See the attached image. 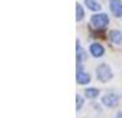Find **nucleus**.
<instances>
[{
    "label": "nucleus",
    "instance_id": "1",
    "mask_svg": "<svg viewBox=\"0 0 122 118\" xmlns=\"http://www.w3.org/2000/svg\"><path fill=\"white\" fill-rule=\"evenodd\" d=\"M108 25V17L105 14H96L91 17V26L96 29H104Z\"/></svg>",
    "mask_w": 122,
    "mask_h": 118
},
{
    "label": "nucleus",
    "instance_id": "10",
    "mask_svg": "<svg viewBox=\"0 0 122 118\" xmlns=\"http://www.w3.org/2000/svg\"><path fill=\"white\" fill-rule=\"evenodd\" d=\"M82 18H83V9L81 5H76V20L81 22Z\"/></svg>",
    "mask_w": 122,
    "mask_h": 118
},
{
    "label": "nucleus",
    "instance_id": "11",
    "mask_svg": "<svg viewBox=\"0 0 122 118\" xmlns=\"http://www.w3.org/2000/svg\"><path fill=\"white\" fill-rule=\"evenodd\" d=\"M82 104H83V100H82V97H81V95H76V109H77V110H81Z\"/></svg>",
    "mask_w": 122,
    "mask_h": 118
},
{
    "label": "nucleus",
    "instance_id": "5",
    "mask_svg": "<svg viewBox=\"0 0 122 118\" xmlns=\"http://www.w3.org/2000/svg\"><path fill=\"white\" fill-rule=\"evenodd\" d=\"M76 81H77L79 84H86V83H90V74H86V72H83V71H77V74H76Z\"/></svg>",
    "mask_w": 122,
    "mask_h": 118
},
{
    "label": "nucleus",
    "instance_id": "13",
    "mask_svg": "<svg viewBox=\"0 0 122 118\" xmlns=\"http://www.w3.org/2000/svg\"><path fill=\"white\" fill-rule=\"evenodd\" d=\"M116 118H122V114H117V115H116Z\"/></svg>",
    "mask_w": 122,
    "mask_h": 118
},
{
    "label": "nucleus",
    "instance_id": "12",
    "mask_svg": "<svg viewBox=\"0 0 122 118\" xmlns=\"http://www.w3.org/2000/svg\"><path fill=\"white\" fill-rule=\"evenodd\" d=\"M77 63H81L82 60H83V55H85V54H83V51L81 49V46H79V43H77Z\"/></svg>",
    "mask_w": 122,
    "mask_h": 118
},
{
    "label": "nucleus",
    "instance_id": "6",
    "mask_svg": "<svg viewBox=\"0 0 122 118\" xmlns=\"http://www.w3.org/2000/svg\"><path fill=\"white\" fill-rule=\"evenodd\" d=\"M90 52H91L93 57H101L102 54H104V48L99 43H93L91 46H90Z\"/></svg>",
    "mask_w": 122,
    "mask_h": 118
},
{
    "label": "nucleus",
    "instance_id": "7",
    "mask_svg": "<svg viewBox=\"0 0 122 118\" xmlns=\"http://www.w3.org/2000/svg\"><path fill=\"white\" fill-rule=\"evenodd\" d=\"M110 40L116 44H122V32L119 31H111L110 32Z\"/></svg>",
    "mask_w": 122,
    "mask_h": 118
},
{
    "label": "nucleus",
    "instance_id": "4",
    "mask_svg": "<svg viewBox=\"0 0 122 118\" xmlns=\"http://www.w3.org/2000/svg\"><path fill=\"white\" fill-rule=\"evenodd\" d=\"M110 9H111V12H113V15L121 17L122 15V2L121 0H111L110 2Z\"/></svg>",
    "mask_w": 122,
    "mask_h": 118
},
{
    "label": "nucleus",
    "instance_id": "3",
    "mask_svg": "<svg viewBox=\"0 0 122 118\" xmlns=\"http://www.w3.org/2000/svg\"><path fill=\"white\" fill-rule=\"evenodd\" d=\"M117 101H119V98H117L114 94H105L104 98H102V103H104L105 106H108V107L117 106Z\"/></svg>",
    "mask_w": 122,
    "mask_h": 118
},
{
    "label": "nucleus",
    "instance_id": "8",
    "mask_svg": "<svg viewBox=\"0 0 122 118\" xmlns=\"http://www.w3.org/2000/svg\"><path fill=\"white\" fill-rule=\"evenodd\" d=\"M85 5L88 6V9H91V11H99V9H101V5H99L96 0H85Z\"/></svg>",
    "mask_w": 122,
    "mask_h": 118
},
{
    "label": "nucleus",
    "instance_id": "9",
    "mask_svg": "<svg viewBox=\"0 0 122 118\" xmlns=\"http://www.w3.org/2000/svg\"><path fill=\"white\" fill-rule=\"evenodd\" d=\"M97 94H99V91H97V89H94V87L86 89V91H85V97L86 98H96V97H97Z\"/></svg>",
    "mask_w": 122,
    "mask_h": 118
},
{
    "label": "nucleus",
    "instance_id": "2",
    "mask_svg": "<svg viewBox=\"0 0 122 118\" xmlns=\"http://www.w3.org/2000/svg\"><path fill=\"white\" fill-rule=\"evenodd\" d=\"M111 77H113V72H111V69L108 68L107 65H101L97 68V78L101 80V81H110Z\"/></svg>",
    "mask_w": 122,
    "mask_h": 118
}]
</instances>
